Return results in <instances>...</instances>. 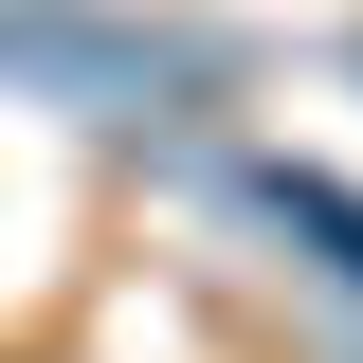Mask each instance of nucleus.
Segmentation results:
<instances>
[]
</instances>
